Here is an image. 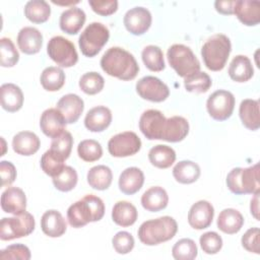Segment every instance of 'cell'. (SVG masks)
<instances>
[{
	"mask_svg": "<svg viewBox=\"0 0 260 260\" xmlns=\"http://www.w3.org/2000/svg\"><path fill=\"white\" fill-rule=\"evenodd\" d=\"M65 159L52 149L47 150L41 157V168L50 177H56L64 169Z\"/></svg>",
	"mask_w": 260,
	"mask_h": 260,
	"instance_id": "39",
	"label": "cell"
},
{
	"mask_svg": "<svg viewBox=\"0 0 260 260\" xmlns=\"http://www.w3.org/2000/svg\"><path fill=\"white\" fill-rule=\"evenodd\" d=\"M232 51L230 39L223 34H216L207 39L201 48L205 66L211 71H220L225 66Z\"/></svg>",
	"mask_w": 260,
	"mask_h": 260,
	"instance_id": "4",
	"label": "cell"
},
{
	"mask_svg": "<svg viewBox=\"0 0 260 260\" xmlns=\"http://www.w3.org/2000/svg\"><path fill=\"white\" fill-rule=\"evenodd\" d=\"M66 121L57 108H50L43 112L40 119V127L42 132L50 137L55 138L65 131Z\"/></svg>",
	"mask_w": 260,
	"mask_h": 260,
	"instance_id": "16",
	"label": "cell"
},
{
	"mask_svg": "<svg viewBox=\"0 0 260 260\" xmlns=\"http://www.w3.org/2000/svg\"><path fill=\"white\" fill-rule=\"evenodd\" d=\"M137 217L138 212L136 207L128 201H118L112 209L113 221L123 228L134 224Z\"/></svg>",
	"mask_w": 260,
	"mask_h": 260,
	"instance_id": "31",
	"label": "cell"
},
{
	"mask_svg": "<svg viewBox=\"0 0 260 260\" xmlns=\"http://www.w3.org/2000/svg\"><path fill=\"white\" fill-rule=\"evenodd\" d=\"M41 145L40 138L30 131H20L13 136L12 148L20 155L29 156L36 153Z\"/></svg>",
	"mask_w": 260,
	"mask_h": 260,
	"instance_id": "25",
	"label": "cell"
},
{
	"mask_svg": "<svg viewBox=\"0 0 260 260\" xmlns=\"http://www.w3.org/2000/svg\"><path fill=\"white\" fill-rule=\"evenodd\" d=\"M211 84L210 76L204 71H198L184 79V86L189 92H206L211 87Z\"/></svg>",
	"mask_w": 260,
	"mask_h": 260,
	"instance_id": "38",
	"label": "cell"
},
{
	"mask_svg": "<svg viewBox=\"0 0 260 260\" xmlns=\"http://www.w3.org/2000/svg\"><path fill=\"white\" fill-rule=\"evenodd\" d=\"M40 81L44 89L48 91H57L65 83V73L59 67L49 66L43 70Z\"/></svg>",
	"mask_w": 260,
	"mask_h": 260,
	"instance_id": "36",
	"label": "cell"
},
{
	"mask_svg": "<svg viewBox=\"0 0 260 260\" xmlns=\"http://www.w3.org/2000/svg\"><path fill=\"white\" fill-rule=\"evenodd\" d=\"M105 214L104 201L92 194L85 195L82 199L71 204L67 209V219L71 226L78 229L88 222L99 221Z\"/></svg>",
	"mask_w": 260,
	"mask_h": 260,
	"instance_id": "2",
	"label": "cell"
},
{
	"mask_svg": "<svg viewBox=\"0 0 260 260\" xmlns=\"http://www.w3.org/2000/svg\"><path fill=\"white\" fill-rule=\"evenodd\" d=\"M110 38L109 28L101 22H91L81 32L78 45L81 53L86 57H94L107 44Z\"/></svg>",
	"mask_w": 260,
	"mask_h": 260,
	"instance_id": "8",
	"label": "cell"
},
{
	"mask_svg": "<svg viewBox=\"0 0 260 260\" xmlns=\"http://www.w3.org/2000/svg\"><path fill=\"white\" fill-rule=\"evenodd\" d=\"M141 58L147 69L153 72L162 71L166 67L161 49L154 45L146 46L141 53Z\"/></svg>",
	"mask_w": 260,
	"mask_h": 260,
	"instance_id": "37",
	"label": "cell"
},
{
	"mask_svg": "<svg viewBox=\"0 0 260 260\" xmlns=\"http://www.w3.org/2000/svg\"><path fill=\"white\" fill-rule=\"evenodd\" d=\"M214 216V208L206 200H199L194 203L188 212V222L195 230L208 228Z\"/></svg>",
	"mask_w": 260,
	"mask_h": 260,
	"instance_id": "15",
	"label": "cell"
},
{
	"mask_svg": "<svg viewBox=\"0 0 260 260\" xmlns=\"http://www.w3.org/2000/svg\"><path fill=\"white\" fill-rule=\"evenodd\" d=\"M217 228L224 234L234 235L240 232L244 224L242 213L234 208H225L217 217Z\"/></svg>",
	"mask_w": 260,
	"mask_h": 260,
	"instance_id": "29",
	"label": "cell"
},
{
	"mask_svg": "<svg viewBox=\"0 0 260 260\" xmlns=\"http://www.w3.org/2000/svg\"><path fill=\"white\" fill-rule=\"evenodd\" d=\"M0 175L2 187L11 185L16 179V169L14 165L8 160L0 161Z\"/></svg>",
	"mask_w": 260,
	"mask_h": 260,
	"instance_id": "51",
	"label": "cell"
},
{
	"mask_svg": "<svg viewBox=\"0 0 260 260\" xmlns=\"http://www.w3.org/2000/svg\"><path fill=\"white\" fill-rule=\"evenodd\" d=\"M178 231L177 221L171 216H160L141 223L138 239L146 246H155L172 240Z\"/></svg>",
	"mask_w": 260,
	"mask_h": 260,
	"instance_id": "3",
	"label": "cell"
},
{
	"mask_svg": "<svg viewBox=\"0 0 260 260\" xmlns=\"http://www.w3.org/2000/svg\"><path fill=\"white\" fill-rule=\"evenodd\" d=\"M229 75L236 82H246L254 75V68L250 59L245 55H237L229 67Z\"/></svg>",
	"mask_w": 260,
	"mask_h": 260,
	"instance_id": "30",
	"label": "cell"
},
{
	"mask_svg": "<svg viewBox=\"0 0 260 260\" xmlns=\"http://www.w3.org/2000/svg\"><path fill=\"white\" fill-rule=\"evenodd\" d=\"M88 4L91 9L103 16H108L115 13L118 9V1L117 0H88Z\"/></svg>",
	"mask_w": 260,
	"mask_h": 260,
	"instance_id": "50",
	"label": "cell"
},
{
	"mask_svg": "<svg viewBox=\"0 0 260 260\" xmlns=\"http://www.w3.org/2000/svg\"><path fill=\"white\" fill-rule=\"evenodd\" d=\"M235 103V96L231 91L218 89L208 96L206 109L212 119L216 121H224L232 116Z\"/></svg>",
	"mask_w": 260,
	"mask_h": 260,
	"instance_id": "11",
	"label": "cell"
},
{
	"mask_svg": "<svg viewBox=\"0 0 260 260\" xmlns=\"http://www.w3.org/2000/svg\"><path fill=\"white\" fill-rule=\"evenodd\" d=\"M236 0H217L214 2V7L217 12L224 14V15H231L234 14V7H235Z\"/></svg>",
	"mask_w": 260,
	"mask_h": 260,
	"instance_id": "52",
	"label": "cell"
},
{
	"mask_svg": "<svg viewBox=\"0 0 260 260\" xmlns=\"http://www.w3.org/2000/svg\"><path fill=\"white\" fill-rule=\"evenodd\" d=\"M151 14L144 7H133L124 15V25L126 29L134 36H141L148 30L151 25Z\"/></svg>",
	"mask_w": 260,
	"mask_h": 260,
	"instance_id": "14",
	"label": "cell"
},
{
	"mask_svg": "<svg viewBox=\"0 0 260 260\" xmlns=\"http://www.w3.org/2000/svg\"><path fill=\"white\" fill-rule=\"evenodd\" d=\"M234 13L245 25L254 26L260 22V2L252 0H236Z\"/></svg>",
	"mask_w": 260,
	"mask_h": 260,
	"instance_id": "20",
	"label": "cell"
},
{
	"mask_svg": "<svg viewBox=\"0 0 260 260\" xmlns=\"http://www.w3.org/2000/svg\"><path fill=\"white\" fill-rule=\"evenodd\" d=\"M19 60V54L9 38L0 40V64L2 67H13Z\"/></svg>",
	"mask_w": 260,
	"mask_h": 260,
	"instance_id": "44",
	"label": "cell"
},
{
	"mask_svg": "<svg viewBox=\"0 0 260 260\" xmlns=\"http://www.w3.org/2000/svg\"><path fill=\"white\" fill-rule=\"evenodd\" d=\"M1 208L6 213L19 214L25 211L26 197L22 189L8 187L1 195Z\"/></svg>",
	"mask_w": 260,
	"mask_h": 260,
	"instance_id": "18",
	"label": "cell"
},
{
	"mask_svg": "<svg viewBox=\"0 0 260 260\" xmlns=\"http://www.w3.org/2000/svg\"><path fill=\"white\" fill-rule=\"evenodd\" d=\"M102 69L110 76L121 80H132L139 72L134 56L120 47H111L101 59Z\"/></svg>",
	"mask_w": 260,
	"mask_h": 260,
	"instance_id": "1",
	"label": "cell"
},
{
	"mask_svg": "<svg viewBox=\"0 0 260 260\" xmlns=\"http://www.w3.org/2000/svg\"><path fill=\"white\" fill-rule=\"evenodd\" d=\"M56 108L61 112L67 124H73L82 114L84 103L79 95L75 93H67L58 101Z\"/></svg>",
	"mask_w": 260,
	"mask_h": 260,
	"instance_id": "17",
	"label": "cell"
},
{
	"mask_svg": "<svg viewBox=\"0 0 260 260\" xmlns=\"http://www.w3.org/2000/svg\"><path fill=\"white\" fill-rule=\"evenodd\" d=\"M148 159L152 166L158 169H168L175 162L176 152L171 146L157 144L150 148Z\"/></svg>",
	"mask_w": 260,
	"mask_h": 260,
	"instance_id": "33",
	"label": "cell"
},
{
	"mask_svg": "<svg viewBox=\"0 0 260 260\" xmlns=\"http://www.w3.org/2000/svg\"><path fill=\"white\" fill-rule=\"evenodd\" d=\"M78 156L87 162L99 160L103 155V148L100 142L94 139H85L77 146Z\"/></svg>",
	"mask_w": 260,
	"mask_h": 260,
	"instance_id": "40",
	"label": "cell"
},
{
	"mask_svg": "<svg viewBox=\"0 0 260 260\" xmlns=\"http://www.w3.org/2000/svg\"><path fill=\"white\" fill-rule=\"evenodd\" d=\"M35 218L27 211L12 217H3L0 222V239L10 241L30 235L35 230Z\"/></svg>",
	"mask_w": 260,
	"mask_h": 260,
	"instance_id": "9",
	"label": "cell"
},
{
	"mask_svg": "<svg viewBox=\"0 0 260 260\" xmlns=\"http://www.w3.org/2000/svg\"><path fill=\"white\" fill-rule=\"evenodd\" d=\"M30 257L31 254L28 247L22 244H13L0 251V259L2 260H28Z\"/></svg>",
	"mask_w": 260,
	"mask_h": 260,
	"instance_id": "48",
	"label": "cell"
},
{
	"mask_svg": "<svg viewBox=\"0 0 260 260\" xmlns=\"http://www.w3.org/2000/svg\"><path fill=\"white\" fill-rule=\"evenodd\" d=\"M239 115L243 125L252 131H256L260 127L259 102L257 100L246 99L240 104Z\"/></svg>",
	"mask_w": 260,
	"mask_h": 260,
	"instance_id": "28",
	"label": "cell"
},
{
	"mask_svg": "<svg viewBox=\"0 0 260 260\" xmlns=\"http://www.w3.org/2000/svg\"><path fill=\"white\" fill-rule=\"evenodd\" d=\"M200 247L206 254H216L222 248V239L215 232L204 233L199 239Z\"/></svg>",
	"mask_w": 260,
	"mask_h": 260,
	"instance_id": "46",
	"label": "cell"
},
{
	"mask_svg": "<svg viewBox=\"0 0 260 260\" xmlns=\"http://www.w3.org/2000/svg\"><path fill=\"white\" fill-rule=\"evenodd\" d=\"M112 244L114 250L118 254H128L134 248V238L133 236L125 231L118 232L112 239Z\"/></svg>",
	"mask_w": 260,
	"mask_h": 260,
	"instance_id": "47",
	"label": "cell"
},
{
	"mask_svg": "<svg viewBox=\"0 0 260 260\" xmlns=\"http://www.w3.org/2000/svg\"><path fill=\"white\" fill-rule=\"evenodd\" d=\"M86 19V15L81 8L72 6L63 11L59 24L60 28L68 35H76L83 26Z\"/></svg>",
	"mask_w": 260,
	"mask_h": 260,
	"instance_id": "24",
	"label": "cell"
},
{
	"mask_svg": "<svg viewBox=\"0 0 260 260\" xmlns=\"http://www.w3.org/2000/svg\"><path fill=\"white\" fill-rule=\"evenodd\" d=\"M87 183L95 190H106L110 187L113 180V173L111 169L104 165L92 167L87 172Z\"/></svg>",
	"mask_w": 260,
	"mask_h": 260,
	"instance_id": "32",
	"label": "cell"
},
{
	"mask_svg": "<svg viewBox=\"0 0 260 260\" xmlns=\"http://www.w3.org/2000/svg\"><path fill=\"white\" fill-rule=\"evenodd\" d=\"M167 57L171 67L181 77H188L189 75L200 71V62L193 53V51L183 45L174 44L167 52Z\"/></svg>",
	"mask_w": 260,
	"mask_h": 260,
	"instance_id": "7",
	"label": "cell"
},
{
	"mask_svg": "<svg viewBox=\"0 0 260 260\" xmlns=\"http://www.w3.org/2000/svg\"><path fill=\"white\" fill-rule=\"evenodd\" d=\"M136 91L143 100L160 103L166 101L170 95L168 85L155 76H144L136 83Z\"/></svg>",
	"mask_w": 260,
	"mask_h": 260,
	"instance_id": "13",
	"label": "cell"
},
{
	"mask_svg": "<svg viewBox=\"0 0 260 260\" xmlns=\"http://www.w3.org/2000/svg\"><path fill=\"white\" fill-rule=\"evenodd\" d=\"M105 79L98 72H86L79 79V87L86 94H96L104 88Z\"/></svg>",
	"mask_w": 260,
	"mask_h": 260,
	"instance_id": "43",
	"label": "cell"
},
{
	"mask_svg": "<svg viewBox=\"0 0 260 260\" xmlns=\"http://www.w3.org/2000/svg\"><path fill=\"white\" fill-rule=\"evenodd\" d=\"M77 180L78 177L76 171L70 166H65L59 175L53 177V184L57 190L68 192L76 186Z\"/></svg>",
	"mask_w": 260,
	"mask_h": 260,
	"instance_id": "42",
	"label": "cell"
},
{
	"mask_svg": "<svg viewBox=\"0 0 260 260\" xmlns=\"http://www.w3.org/2000/svg\"><path fill=\"white\" fill-rule=\"evenodd\" d=\"M0 89L2 108L9 113L19 111L23 105V93L20 87L14 83H4Z\"/></svg>",
	"mask_w": 260,
	"mask_h": 260,
	"instance_id": "27",
	"label": "cell"
},
{
	"mask_svg": "<svg viewBox=\"0 0 260 260\" xmlns=\"http://www.w3.org/2000/svg\"><path fill=\"white\" fill-rule=\"evenodd\" d=\"M250 210H251V214L257 220H259V192L254 193V197L251 199Z\"/></svg>",
	"mask_w": 260,
	"mask_h": 260,
	"instance_id": "53",
	"label": "cell"
},
{
	"mask_svg": "<svg viewBox=\"0 0 260 260\" xmlns=\"http://www.w3.org/2000/svg\"><path fill=\"white\" fill-rule=\"evenodd\" d=\"M72 145H73L72 135L70 132L65 130L62 134L53 138L50 149L55 151L57 154H59L61 157H63L66 160L71 153Z\"/></svg>",
	"mask_w": 260,
	"mask_h": 260,
	"instance_id": "45",
	"label": "cell"
},
{
	"mask_svg": "<svg viewBox=\"0 0 260 260\" xmlns=\"http://www.w3.org/2000/svg\"><path fill=\"white\" fill-rule=\"evenodd\" d=\"M141 148V140L132 131L114 135L108 142V150L112 156L126 157L137 153Z\"/></svg>",
	"mask_w": 260,
	"mask_h": 260,
	"instance_id": "12",
	"label": "cell"
},
{
	"mask_svg": "<svg viewBox=\"0 0 260 260\" xmlns=\"http://www.w3.org/2000/svg\"><path fill=\"white\" fill-rule=\"evenodd\" d=\"M198 249L192 239L184 238L176 242L172 248V255L177 260H192L197 257Z\"/></svg>",
	"mask_w": 260,
	"mask_h": 260,
	"instance_id": "41",
	"label": "cell"
},
{
	"mask_svg": "<svg viewBox=\"0 0 260 260\" xmlns=\"http://www.w3.org/2000/svg\"><path fill=\"white\" fill-rule=\"evenodd\" d=\"M111 122L112 112L105 106H98L90 109L84 118V126L91 132H102L106 130Z\"/></svg>",
	"mask_w": 260,
	"mask_h": 260,
	"instance_id": "21",
	"label": "cell"
},
{
	"mask_svg": "<svg viewBox=\"0 0 260 260\" xmlns=\"http://www.w3.org/2000/svg\"><path fill=\"white\" fill-rule=\"evenodd\" d=\"M41 229L46 236L58 238L65 234L67 225L64 217L59 211L50 209L42 215Z\"/></svg>",
	"mask_w": 260,
	"mask_h": 260,
	"instance_id": "22",
	"label": "cell"
},
{
	"mask_svg": "<svg viewBox=\"0 0 260 260\" xmlns=\"http://www.w3.org/2000/svg\"><path fill=\"white\" fill-rule=\"evenodd\" d=\"M173 176L181 184H191L198 180L200 168L192 160H181L174 167Z\"/></svg>",
	"mask_w": 260,
	"mask_h": 260,
	"instance_id": "34",
	"label": "cell"
},
{
	"mask_svg": "<svg viewBox=\"0 0 260 260\" xmlns=\"http://www.w3.org/2000/svg\"><path fill=\"white\" fill-rule=\"evenodd\" d=\"M169 196L167 191L159 186L150 187L141 196V205L150 212H157L167 207Z\"/></svg>",
	"mask_w": 260,
	"mask_h": 260,
	"instance_id": "26",
	"label": "cell"
},
{
	"mask_svg": "<svg viewBox=\"0 0 260 260\" xmlns=\"http://www.w3.org/2000/svg\"><path fill=\"white\" fill-rule=\"evenodd\" d=\"M24 15L34 23H43L49 19L51 7L45 0H30L24 6Z\"/></svg>",
	"mask_w": 260,
	"mask_h": 260,
	"instance_id": "35",
	"label": "cell"
},
{
	"mask_svg": "<svg viewBox=\"0 0 260 260\" xmlns=\"http://www.w3.org/2000/svg\"><path fill=\"white\" fill-rule=\"evenodd\" d=\"M17 45L20 51L26 55L37 54L43 46V35L36 27L24 26L17 35Z\"/></svg>",
	"mask_w": 260,
	"mask_h": 260,
	"instance_id": "19",
	"label": "cell"
},
{
	"mask_svg": "<svg viewBox=\"0 0 260 260\" xmlns=\"http://www.w3.org/2000/svg\"><path fill=\"white\" fill-rule=\"evenodd\" d=\"M226 186L232 193L237 195L259 192V164L248 168L233 169L226 176Z\"/></svg>",
	"mask_w": 260,
	"mask_h": 260,
	"instance_id": "5",
	"label": "cell"
},
{
	"mask_svg": "<svg viewBox=\"0 0 260 260\" xmlns=\"http://www.w3.org/2000/svg\"><path fill=\"white\" fill-rule=\"evenodd\" d=\"M47 53L61 67H72L78 61V54L74 44L62 36H55L50 39L47 45Z\"/></svg>",
	"mask_w": 260,
	"mask_h": 260,
	"instance_id": "10",
	"label": "cell"
},
{
	"mask_svg": "<svg viewBox=\"0 0 260 260\" xmlns=\"http://www.w3.org/2000/svg\"><path fill=\"white\" fill-rule=\"evenodd\" d=\"M144 183L143 172L136 168L130 167L125 169L119 177V189L126 195H133L138 192Z\"/></svg>",
	"mask_w": 260,
	"mask_h": 260,
	"instance_id": "23",
	"label": "cell"
},
{
	"mask_svg": "<svg viewBox=\"0 0 260 260\" xmlns=\"http://www.w3.org/2000/svg\"><path fill=\"white\" fill-rule=\"evenodd\" d=\"M260 231L258 228L249 229L242 237V246L248 252L259 254L260 253Z\"/></svg>",
	"mask_w": 260,
	"mask_h": 260,
	"instance_id": "49",
	"label": "cell"
},
{
	"mask_svg": "<svg viewBox=\"0 0 260 260\" xmlns=\"http://www.w3.org/2000/svg\"><path fill=\"white\" fill-rule=\"evenodd\" d=\"M172 128L171 118H166L158 110H147L139 119V129L149 140L168 141Z\"/></svg>",
	"mask_w": 260,
	"mask_h": 260,
	"instance_id": "6",
	"label": "cell"
}]
</instances>
